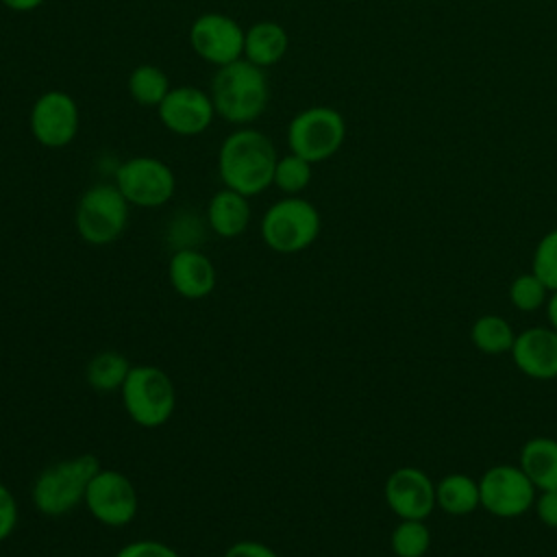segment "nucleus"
I'll return each instance as SVG.
<instances>
[{
  "instance_id": "nucleus-21",
  "label": "nucleus",
  "mask_w": 557,
  "mask_h": 557,
  "mask_svg": "<svg viewBox=\"0 0 557 557\" xmlns=\"http://www.w3.org/2000/svg\"><path fill=\"white\" fill-rule=\"evenodd\" d=\"M131 368V361L122 352L102 350L89 359L85 368V379L94 392L111 394L115 389H122Z\"/></svg>"
},
{
  "instance_id": "nucleus-12",
  "label": "nucleus",
  "mask_w": 557,
  "mask_h": 557,
  "mask_svg": "<svg viewBox=\"0 0 557 557\" xmlns=\"http://www.w3.org/2000/svg\"><path fill=\"white\" fill-rule=\"evenodd\" d=\"M246 30L235 17L218 11L200 13L189 26V46L207 63L222 67L244 59Z\"/></svg>"
},
{
  "instance_id": "nucleus-22",
  "label": "nucleus",
  "mask_w": 557,
  "mask_h": 557,
  "mask_svg": "<svg viewBox=\"0 0 557 557\" xmlns=\"http://www.w3.org/2000/svg\"><path fill=\"white\" fill-rule=\"evenodd\" d=\"M516 333L511 324L496 313L479 315L470 326V342L483 355H503L513 346Z\"/></svg>"
},
{
  "instance_id": "nucleus-16",
  "label": "nucleus",
  "mask_w": 557,
  "mask_h": 557,
  "mask_svg": "<svg viewBox=\"0 0 557 557\" xmlns=\"http://www.w3.org/2000/svg\"><path fill=\"white\" fill-rule=\"evenodd\" d=\"M168 278L178 296L200 300L215 289L218 272L213 261L200 248H178L170 257Z\"/></svg>"
},
{
  "instance_id": "nucleus-26",
  "label": "nucleus",
  "mask_w": 557,
  "mask_h": 557,
  "mask_svg": "<svg viewBox=\"0 0 557 557\" xmlns=\"http://www.w3.org/2000/svg\"><path fill=\"white\" fill-rule=\"evenodd\" d=\"M548 294L550 292L546 289V285L533 272L518 274L509 285V300L522 313H533L544 307Z\"/></svg>"
},
{
  "instance_id": "nucleus-9",
  "label": "nucleus",
  "mask_w": 557,
  "mask_h": 557,
  "mask_svg": "<svg viewBox=\"0 0 557 557\" xmlns=\"http://www.w3.org/2000/svg\"><path fill=\"white\" fill-rule=\"evenodd\" d=\"M481 507L494 518H520L533 509L537 490L520 466L496 463L479 479Z\"/></svg>"
},
{
  "instance_id": "nucleus-29",
  "label": "nucleus",
  "mask_w": 557,
  "mask_h": 557,
  "mask_svg": "<svg viewBox=\"0 0 557 557\" xmlns=\"http://www.w3.org/2000/svg\"><path fill=\"white\" fill-rule=\"evenodd\" d=\"M17 518H20L17 500L13 492L4 483H0V542L11 537V533L17 527Z\"/></svg>"
},
{
  "instance_id": "nucleus-6",
  "label": "nucleus",
  "mask_w": 557,
  "mask_h": 557,
  "mask_svg": "<svg viewBox=\"0 0 557 557\" xmlns=\"http://www.w3.org/2000/svg\"><path fill=\"white\" fill-rule=\"evenodd\" d=\"M128 200L115 183H96L83 191L74 211V226L83 242L109 246L128 226Z\"/></svg>"
},
{
  "instance_id": "nucleus-5",
  "label": "nucleus",
  "mask_w": 557,
  "mask_h": 557,
  "mask_svg": "<svg viewBox=\"0 0 557 557\" xmlns=\"http://www.w3.org/2000/svg\"><path fill=\"white\" fill-rule=\"evenodd\" d=\"M120 396L126 416L144 429L163 426L176 409V389L170 374L150 363L131 368Z\"/></svg>"
},
{
  "instance_id": "nucleus-13",
  "label": "nucleus",
  "mask_w": 557,
  "mask_h": 557,
  "mask_svg": "<svg viewBox=\"0 0 557 557\" xmlns=\"http://www.w3.org/2000/svg\"><path fill=\"white\" fill-rule=\"evenodd\" d=\"M383 498L398 520H426L437 507L433 479L416 466L396 468L385 479Z\"/></svg>"
},
{
  "instance_id": "nucleus-19",
  "label": "nucleus",
  "mask_w": 557,
  "mask_h": 557,
  "mask_svg": "<svg viewBox=\"0 0 557 557\" xmlns=\"http://www.w3.org/2000/svg\"><path fill=\"white\" fill-rule=\"evenodd\" d=\"M518 466L537 492L557 490V437L537 435L522 444Z\"/></svg>"
},
{
  "instance_id": "nucleus-3",
  "label": "nucleus",
  "mask_w": 557,
  "mask_h": 557,
  "mask_svg": "<svg viewBox=\"0 0 557 557\" xmlns=\"http://www.w3.org/2000/svg\"><path fill=\"white\" fill-rule=\"evenodd\" d=\"M98 470V457L89 453L44 468L30 490L35 509L48 518L67 516L85 500L87 485Z\"/></svg>"
},
{
  "instance_id": "nucleus-8",
  "label": "nucleus",
  "mask_w": 557,
  "mask_h": 557,
  "mask_svg": "<svg viewBox=\"0 0 557 557\" xmlns=\"http://www.w3.org/2000/svg\"><path fill=\"white\" fill-rule=\"evenodd\" d=\"M113 183L131 207L141 209L163 207L176 191L172 168L150 154H137L122 161L113 174Z\"/></svg>"
},
{
  "instance_id": "nucleus-20",
  "label": "nucleus",
  "mask_w": 557,
  "mask_h": 557,
  "mask_svg": "<svg viewBox=\"0 0 557 557\" xmlns=\"http://www.w3.org/2000/svg\"><path fill=\"white\" fill-rule=\"evenodd\" d=\"M435 503L448 516H468L481 507L479 481L463 472L444 474L435 483Z\"/></svg>"
},
{
  "instance_id": "nucleus-2",
  "label": "nucleus",
  "mask_w": 557,
  "mask_h": 557,
  "mask_svg": "<svg viewBox=\"0 0 557 557\" xmlns=\"http://www.w3.org/2000/svg\"><path fill=\"white\" fill-rule=\"evenodd\" d=\"M215 113L235 126H248L263 115L270 102V83L265 70L237 59L218 67L209 91Z\"/></svg>"
},
{
  "instance_id": "nucleus-32",
  "label": "nucleus",
  "mask_w": 557,
  "mask_h": 557,
  "mask_svg": "<svg viewBox=\"0 0 557 557\" xmlns=\"http://www.w3.org/2000/svg\"><path fill=\"white\" fill-rule=\"evenodd\" d=\"M7 9L15 11V13H28V11H35L39 9L46 0H0Z\"/></svg>"
},
{
  "instance_id": "nucleus-31",
  "label": "nucleus",
  "mask_w": 557,
  "mask_h": 557,
  "mask_svg": "<svg viewBox=\"0 0 557 557\" xmlns=\"http://www.w3.org/2000/svg\"><path fill=\"white\" fill-rule=\"evenodd\" d=\"M224 557H278V553L263 544V542H257V540H242V542H235L226 548Z\"/></svg>"
},
{
  "instance_id": "nucleus-1",
  "label": "nucleus",
  "mask_w": 557,
  "mask_h": 557,
  "mask_svg": "<svg viewBox=\"0 0 557 557\" xmlns=\"http://www.w3.org/2000/svg\"><path fill=\"white\" fill-rule=\"evenodd\" d=\"M276 148L272 139L252 126H237L218 150V174L224 187L244 196L263 194L274 181Z\"/></svg>"
},
{
  "instance_id": "nucleus-27",
  "label": "nucleus",
  "mask_w": 557,
  "mask_h": 557,
  "mask_svg": "<svg viewBox=\"0 0 557 557\" xmlns=\"http://www.w3.org/2000/svg\"><path fill=\"white\" fill-rule=\"evenodd\" d=\"M531 272L546 285L548 292L557 289V228L542 235L533 250Z\"/></svg>"
},
{
  "instance_id": "nucleus-23",
  "label": "nucleus",
  "mask_w": 557,
  "mask_h": 557,
  "mask_svg": "<svg viewBox=\"0 0 557 557\" xmlns=\"http://www.w3.org/2000/svg\"><path fill=\"white\" fill-rule=\"evenodd\" d=\"M128 96L139 104V107H159L161 100L168 96L170 78L168 74L152 63H141L131 70L128 74Z\"/></svg>"
},
{
  "instance_id": "nucleus-25",
  "label": "nucleus",
  "mask_w": 557,
  "mask_h": 557,
  "mask_svg": "<svg viewBox=\"0 0 557 557\" xmlns=\"http://www.w3.org/2000/svg\"><path fill=\"white\" fill-rule=\"evenodd\" d=\"M311 176H313V163L289 152L276 159L272 185L278 187L285 196H298L309 187Z\"/></svg>"
},
{
  "instance_id": "nucleus-34",
  "label": "nucleus",
  "mask_w": 557,
  "mask_h": 557,
  "mask_svg": "<svg viewBox=\"0 0 557 557\" xmlns=\"http://www.w3.org/2000/svg\"><path fill=\"white\" fill-rule=\"evenodd\" d=\"M555 437H557V426H555Z\"/></svg>"
},
{
  "instance_id": "nucleus-30",
  "label": "nucleus",
  "mask_w": 557,
  "mask_h": 557,
  "mask_svg": "<svg viewBox=\"0 0 557 557\" xmlns=\"http://www.w3.org/2000/svg\"><path fill=\"white\" fill-rule=\"evenodd\" d=\"M533 511H535L537 520H540L544 527L557 529V490L540 492V494L535 496Z\"/></svg>"
},
{
  "instance_id": "nucleus-33",
  "label": "nucleus",
  "mask_w": 557,
  "mask_h": 557,
  "mask_svg": "<svg viewBox=\"0 0 557 557\" xmlns=\"http://www.w3.org/2000/svg\"><path fill=\"white\" fill-rule=\"evenodd\" d=\"M546 320H548V326H553L557 331V289L550 292L548 300H546Z\"/></svg>"
},
{
  "instance_id": "nucleus-10",
  "label": "nucleus",
  "mask_w": 557,
  "mask_h": 557,
  "mask_svg": "<svg viewBox=\"0 0 557 557\" xmlns=\"http://www.w3.org/2000/svg\"><path fill=\"white\" fill-rule=\"evenodd\" d=\"M83 505L104 527H126L135 520L139 498L133 481L111 468H100L85 492Z\"/></svg>"
},
{
  "instance_id": "nucleus-15",
  "label": "nucleus",
  "mask_w": 557,
  "mask_h": 557,
  "mask_svg": "<svg viewBox=\"0 0 557 557\" xmlns=\"http://www.w3.org/2000/svg\"><path fill=\"white\" fill-rule=\"evenodd\" d=\"M509 352L524 376L533 381L557 379V331L553 326H531L516 333Z\"/></svg>"
},
{
  "instance_id": "nucleus-14",
  "label": "nucleus",
  "mask_w": 557,
  "mask_h": 557,
  "mask_svg": "<svg viewBox=\"0 0 557 557\" xmlns=\"http://www.w3.org/2000/svg\"><path fill=\"white\" fill-rule=\"evenodd\" d=\"M157 115L163 128L170 133L178 137H194L205 133L218 113L207 91L194 85H178L172 87L161 100Z\"/></svg>"
},
{
  "instance_id": "nucleus-28",
  "label": "nucleus",
  "mask_w": 557,
  "mask_h": 557,
  "mask_svg": "<svg viewBox=\"0 0 557 557\" xmlns=\"http://www.w3.org/2000/svg\"><path fill=\"white\" fill-rule=\"evenodd\" d=\"M115 557H181L170 544L159 540H135L124 544Z\"/></svg>"
},
{
  "instance_id": "nucleus-7",
  "label": "nucleus",
  "mask_w": 557,
  "mask_h": 557,
  "mask_svg": "<svg viewBox=\"0 0 557 557\" xmlns=\"http://www.w3.org/2000/svg\"><path fill=\"white\" fill-rule=\"evenodd\" d=\"M346 139L344 115L326 104H313L298 111L287 124L289 152L309 163L331 159Z\"/></svg>"
},
{
  "instance_id": "nucleus-24",
  "label": "nucleus",
  "mask_w": 557,
  "mask_h": 557,
  "mask_svg": "<svg viewBox=\"0 0 557 557\" xmlns=\"http://www.w3.org/2000/svg\"><path fill=\"white\" fill-rule=\"evenodd\" d=\"M396 557H424L431 548V531L424 520H398L389 535Z\"/></svg>"
},
{
  "instance_id": "nucleus-18",
  "label": "nucleus",
  "mask_w": 557,
  "mask_h": 557,
  "mask_svg": "<svg viewBox=\"0 0 557 557\" xmlns=\"http://www.w3.org/2000/svg\"><path fill=\"white\" fill-rule=\"evenodd\" d=\"M287 48H289V37L278 22L261 20V22H255L250 28H246L244 59L263 70L276 65L287 54Z\"/></svg>"
},
{
  "instance_id": "nucleus-4",
  "label": "nucleus",
  "mask_w": 557,
  "mask_h": 557,
  "mask_svg": "<svg viewBox=\"0 0 557 557\" xmlns=\"http://www.w3.org/2000/svg\"><path fill=\"white\" fill-rule=\"evenodd\" d=\"M322 231V218L313 202L302 196H285L272 202L259 224L263 244L278 255L307 250Z\"/></svg>"
},
{
  "instance_id": "nucleus-17",
  "label": "nucleus",
  "mask_w": 557,
  "mask_h": 557,
  "mask_svg": "<svg viewBox=\"0 0 557 557\" xmlns=\"http://www.w3.org/2000/svg\"><path fill=\"white\" fill-rule=\"evenodd\" d=\"M250 218L252 209L248 196L228 187L215 191L207 205V224L222 239H233L246 233Z\"/></svg>"
},
{
  "instance_id": "nucleus-11",
  "label": "nucleus",
  "mask_w": 557,
  "mask_h": 557,
  "mask_svg": "<svg viewBox=\"0 0 557 557\" xmlns=\"http://www.w3.org/2000/svg\"><path fill=\"white\" fill-rule=\"evenodd\" d=\"M28 128L44 148L70 146L81 128V111L76 100L61 89H48L30 107Z\"/></svg>"
}]
</instances>
